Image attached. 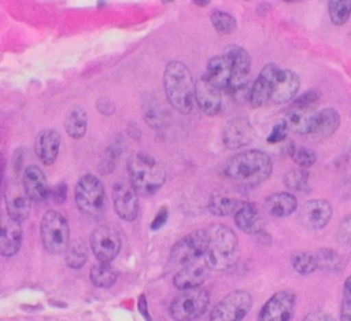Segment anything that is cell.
Listing matches in <instances>:
<instances>
[{
    "label": "cell",
    "instance_id": "1",
    "mask_svg": "<svg viewBox=\"0 0 351 321\" xmlns=\"http://www.w3.org/2000/svg\"><path fill=\"white\" fill-rule=\"evenodd\" d=\"M271 170L270 156L261 150H244L232 155L223 163V174L244 187L262 184L270 177Z\"/></svg>",
    "mask_w": 351,
    "mask_h": 321
},
{
    "label": "cell",
    "instance_id": "2",
    "mask_svg": "<svg viewBox=\"0 0 351 321\" xmlns=\"http://www.w3.org/2000/svg\"><path fill=\"white\" fill-rule=\"evenodd\" d=\"M207 232V248L203 262L211 270H229L236 266L240 257L239 237L234 230L226 225H211Z\"/></svg>",
    "mask_w": 351,
    "mask_h": 321
},
{
    "label": "cell",
    "instance_id": "3",
    "mask_svg": "<svg viewBox=\"0 0 351 321\" xmlns=\"http://www.w3.org/2000/svg\"><path fill=\"white\" fill-rule=\"evenodd\" d=\"M163 86L166 97L174 110L181 114L191 112L195 102V80L185 63L173 60L166 64Z\"/></svg>",
    "mask_w": 351,
    "mask_h": 321
},
{
    "label": "cell",
    "instance_id": "4",
    "mask_svg": "<svg viewBox=\"0 0 351 321\" xmlns=\"http://www.w3.org/2000/svg\"><path fill=\"white\" fill-rule=\"evenodd\" d=\"M128 174L130 185L141 196L156 193L166 181L165 166L147 152L133 154L128 159Z\"/></svg>",
    "mask_w": 351,
    "mask_h": 321
},
{
    "label": "cell",
    "instance_id": "5",
    "mask_svg": "<svg viewBox=\"0 0 351 321\" xmlns=\"http://www.w3.org/2000/svg\"><path fill=\"white\" fill-rule=\"evenodd\" d=\"M74 198L80 211L90 218H100L107 209L104 185L92 173H86L78 180L74 191Z\"/></svg>",
    "mask_w": 351,
    "mask_h": 321
},
{
    "label": "cell",
    "instance_id": "6",
    "mask_svg": "<svg viewBox=\"0 0 351 321\" xmlns=\"http://www.w3.org/2000/svg\"><path fill=\"white\" fill-rule=\"evenodd\" d=\"M40 237L44 248L53 255L64 254L70 244L67 219L55 210H48L40 222Z\"/></svg>",
    "mask_w": 351,
    "mask_h": 321
},
{
    "label": "cell",
    "instance_id": "7",
    "mask_svg": "<svg viewBox=\"0 0 351 321\" xmlns=\"http://www.w3.org/2000/svg\"><path fill=\"white\" fill-rule=\"evenodd\" d=\"M208 305L210 295L206 289H185L173 299L169 313L174 321H193L204 314Z\"/></svg>",
    "mask_w": 351,
    "mask_h": 321
},
{
    "label": "cell",
    "instance_id": "8",
    "mask_svg": "<svg viewBox=\"0 0 351 321\" xmlns=\"http://www.w3.org/2000/svg\"><path fill=\"white\" fill-rule=\"evenodd\" d=\"M261 71L267 77L270 82V100L273 103H287L296 96L300 86V80L295 71L278 67L274 63L263 66Z\"/></svg>",
    "mask_w": 351,
    "mask_h": 321
},
{
    "label": "cell",
    "instance_id": "9",
    "mask_svg": "<svg viewBox=\"0 0 351 321\" xmlns=\"http://www.w3.org/2000/svg\"><path fill=\"white\" fill-rule=\"evenodd\" d=\"M252 307L250 292L237 289L225 295L211 310L210 321H241Z\"/></svg>",
    "mask_w": 351,
    "mask_h": 321
},
{
    "label": "cell",
    "instance_id": "10",
    "mask_svg": "<svg viewBox=\"0 0 351 321\" xmlns=\"http://www.w3.org/2000/svg\"><path fill=\"white\" fill-rule=\"evenodd\" d=\"M207 248L206 229H196L181 237L170 251V259L174 265H188L200 261Z\"/></svg>",
    "mask_w": 351,
    "mask_h": 321
},
{
    "label": "cell",
    "instance_id": "11",
    "mask_svg": "<svg viewBox=\"0 0 351 321\" xmlns=\"http://www.w3.org/2000/svg\"><path fill=\"white\" fill-rule=\"evenodd\" d=\"M89 246L97 261L111 263V261L121 251L122 243L121 236L115 228L100 225L90 233Z\"/></svg>",
    "mask_w": 351,
    "mask_h": 321
},
{
    "label": "cell",
    "instance_id": "12",
    "mask_svg": "<svg viewBox=\"0 0 351 321\" xmlns=\"http://www.w3.org/2000/svg\"><path fill=\"white\" fill-rule=\"evenodd\" d=\"M296 307V296L292 291L276 292L261 309L258 321H289Z\"/></svg>",
    "mask_w": 351,
    "mask_h": 321
},
{
    "label": "cell",
    "instance_id": "13",
    "mask_svg": "<svg viewBox=\"0 0 351 321\" xmlns=\"http://www.w3.org/2000/svg\"><path fill=\"white\" fill-rule=\"evenodd\" d=\"M4 202H5V213L16 219L18 222H23L30 215L32 210V199L27 196L26 191L22 187V182L16 180H10L4 188Z\"/></svg>",
    "mask_w": 351,
    "mask_h": 321
},
{
    "label": "cell",
    "instance_id": "14",
    "mask_svg": "<svg viewBox=\"0 0 351 321\" xmlns=\"http://www.w3.org/2000/svg\"><path fill=\"white\" fill-rule=\"evenodd\" d=\"M112 204L117 215L123 221H134L138 215V198L133 187L125 181H118L112 187Z\"/></svg>",
    "mask_w": 351,
    "mask_h": 321
},
{
    "label": "cell",
    "instance_id": "15",
    "mask_svg": "<svg viewBox=\"0 0 351 321\" xmlns=\"http://www.w3.org/2000/svg\"><path fill=\"white\" fill-rule=\"evenodd\" d=\"M332 217V206L325 199H313L307 200L300 211L299 221L300 224L311 230L322 229L328 225Z\"/></svg>",
    "mask_w": 351,
    "mask_h": 321
},
{
    "label": "cell",
    "instance_id": "16",
    "mask_svg": "<svg viewBox=\"0 0 351 321\" xmlns=\"http://www.w3.org/2000/svg\"><path fill=\"white\" fill-rule=\"evenodd\" d=\"M22 246V224L10 217L5 211L0 213V255L14 257Z\"/></svg>",
    "mask_w": 351,
    "mask_h": 321
},
{
    "label": "cell",
    "instance_id": "17",
    "mask_svg": "<svg viewBox=\"0 0 351 321\" xmlns=\"http://www.w3.org/2000/svg\"><path fill=\"white\" fill-rule=\"evenodd\" d=\"M254 134L255 132L251 122L244 117H236L228 121V123L225 125L222 141L226 148L237 150L251 144V141L254 140Z\"/></svg>",
    "mask_w": 351,
    "mask_h": 321
},
{
    "label": "cell",
    "instance_id": "18",
    "mask_svg": "<svg viewBox=\"0 0 351 321\" xmlns=\"http://www.w3.org/2000/svg\"><path fill=\"white\" fill-rule=\"evenodd\" d=\"M223 55L226 56V59L230 64V70H232L230 84L226 89L240 86V85L250 82L248 75H250V70H251V56L247 52V49H244L240 45H229Z\"/></svg>",
    "mask_w": 351,
    "mask_h": 321
},
{
    "label": "cell",
    "instance_id": "19",
    "mask_svg": "<svg viewBox=\"0 0 351 321\" xmlns=\"http://www.w3.org/2000/svg\"><path fill=\"white\" fill-rule=\"evenodd\" d=\"M21 182L32 202L44 203L49 198L51 189L47 177L38 166L29 165L27 167H25Z\"/></svg>",
    "mask_w": 351,
    "mask_h": 321
},
{
    "label": "cell",
    "instance_id": "20",
    "mask_svg": "<svg viewBox=\"0 0 351 321\" xmlns=\"http://www.w3.org/2000/svg\"><path fill=\"white\" fill-rule=\"evenodd\" d=\"M195 100L197 102L200 110L207 115H215L221 110L222 95L221 89L214 86L206 77L202 74L195 81Z\"/></svg>",
    "mask_w": 351,
    "mask_h": 321
},
{
    "label": "cell",
    "instance_id": "21",
    "mask_svg": "<svg viewBox=\"0 0 351 321\" xmlns=\"http://www.w3.org/2000/svg\"><path fill=\"white\" fill-rule=\"evenodd\" d=\"M210 269L204 262L195 261L188 265H184L174 276L173 284L176 288L185 291L192 288H199L208 278Z\"/></svg>",
    "mask_w": 351,
    "mask_h": 321
},
{
    "label": "cell",
    "instance_id": "22",
    "mask_svg": "<svg viewBox=\"0 0 351 321\" xmlns=\"http://www.w3.org/2000/svg\"><path fill=\"white\" fill-rule=\"evenodd\" d=\"M59 148H60V134L58 130L44 129L37 134L34 141V152L44 165L49 166L56 160Z\"/></svg>",
    "mask_w": 351,
    "mask_h": 321
},
{
    "label": "cell",
    "instance_id": "23",
    "mask_svg": "<svg viewBox=\"0 0 351 321\" xmlns=\"http://www.w3.org/2000/svg\"><path fill=\"white\" fill-rule=\"evenodd\" d=\"M340 126V115L335 108H324L315 111L310 117L308 134L328 137L333 134Z\"/></svg>",
    "mask_w": 351,
    "mask_h": 321
},
{
    "label": "cell",
    "instance_id": "24",
    "mask_svg": "<svg viewBox=\"0 0 351 321\" xmlns=\"http://www.w3.org/2000/svg\"><path fill=\"white\" fill-rule=\"evenodd\" d=\"M234 222L240 230L248 235H259L263 230V218L258 207L251 202L244 200L234 214Z\"/></svg>",
    "mask_w": 351,
    "mask_h": 321
},
{
    "label": "cell",
    "instance_id": "25",
    "mask_svg": "<svg viewBox=\"0 0 351 321\" xmlns=\"http://www.w3.org/2000/svg\"><path fill=\"white\" fill-rule=\"evenodd\" d=\"M204 77L218 89H226L230 84L232 70L225 55H217L207 63Z\"/></svg>",
    "mask_w": 351,
    "mask_h": 321
},
{
    "label": "cell",
    "instance_id": "26",
    "mask_svg": "<svg viewBox=\"0 0 351 321\" xmlns=\"http://www.w3.org/2000/svg\"><path fill=\"white\" fill-rule=\"evenodd\" d=\"M244 200L222 191H215L208 198V210L215 217L234 215L236 211L241 207Z\"/></svg>",
    "mask_w": 351,
    "mask_h": 321
},
{
    "label": "cell",
    "instance_id": "27",
    "mask_svg": "<svg viewBox=\"0 0 351 321\" xmlns=\"http://www.w3.org/2000/svg\"><path fill=\"white\" fill-rule=\"evenodd\" d=\"M266 209L273 217H288L296 211L298 200L291 192H276L266 198Z\"/></svg>",
    "mask_w": 351,
    "mask_h": 321
},
{
    "label": "cell",
    "instance_id": "28",
    "mask_svg": "<svg viewBox=\"0 0 351 321\" xmlns=\"http://www.w3.org/2000/svg\"><path fill=\"white\" fill-rule=\"evenodd\" d=\"M88 115L81 106H73L64 118V130L71 139H81L86 133Z\"/></svg>",
    "mask_w": 351,
    "mask_h": 321
},
{
    "label": "cell",
    "instance_id": "29",
    "mask_svg": "<svg viewBox=\"0 0 351 321\" xmlns=\"http://www.w3.org/2000/svg\"><path fill=\"white\" fill-rule=\"evenodd\" d=\"M310 110H303L298 107H292L282 118V122L285 123L288 132H292L295 134H308V125H310Z\"/></svg>",
    "mask_w": 351,
    "mask_h": 321
},
{
    "label": "cell",
    "instance_id": "30",
    "mask_svg": "<svg viewBox=\"0 0 351 321\" xmlns=\"http://www.w3.org/2000/svg\"><path fill=\"white\" fill-rule=\"evenodd\" d=\"M90 281L95 287L99 288H110L115 284L118 278L117 270L111 266V263L107 262H96L92 265L89 272Z\"/></svg>",
    "mask_w": 351,
    "mask_h": 321
},
{
    "label": "cell",
    "instance_id": "31",
    "mask_svg": "<svg viewBox=\"0 0 351 321\" xmlns=\"http://www.w3.org/2000/svg\"><path fill=\"white\" fill-rule=\"evenodd\" d=\"M271 99V89H270V82L267 77L261 71L258 78L251 84L250 88V97L248 102L254 107H261L266 104Z\"/></svg>",
    "mask_w": 351,
    "mask_h": 321
},
{
    "label": "cell",
    "instance_id": "32",
    "mask_svg": "<svg viewBox=\"0 0 351 321\" xmlns=\"http://www.w3.org/2000/svg\"><path fill=\"white\" fill-rule=\"evenodd\" d=\"M317 269H321L328 273H337L343 269V258L330 248H319L315 254Z\"/></svg>",
    "mask_w": 351,
    "mask_h": 321
},
{
    "label": "cell",
    "instance_id": "33",
    "mask_svg": "<svg viewBox=\"0 0 351 321\" xmlns=\"http://www.w3.org/2000/svg\"><path fill=\"white\" fill-rule=\"evenodd\" d=\"M308 173L306 169H292L288 170L284 174V184L288 189L295 191V192H307L310 185H308Z\"/></svg>",
    "mask_w": 351,
    "mask_h": 321
},
{
    "label": "cell",
    "instance_id": "34",
    "mask_svg": "<svg viewBox=\"0 0 351 321\" xmlns=\"http://www.w3.org/2000/svg\"><path fill=\"white\" fill-rule=\"evenodd\" d=\"M328 11L333 25H346L351 15V0H330Z\"/></svg>",
    "mask_w": 351,
    "mask_h": 321
},
{
    "label": "cell",
    "instance_id": "35",
    "mask_svg": "<svg viewBox=\"0 0 351 321\" xmlns=\"http://www.w3.org/2000/svg\"><path fill=\"white\" fill-rule=\"evenodd\" d=\"M64 254L66 263L71 269H81L88 259V251L82 241H74L73 244H69Z\"/></svg>",
    "mask_w": 351,
    "mask_h": 321
},
{
    "label": "cell",
    "instance_id": "36",
    "mask_svg": "<svg viewBox=\"0 0 351 321\" xmlns=\"http://www.w3.org/2000/svg\"><path fill=\"white\" fill-rule=\"evenodd\" d=\"M291 265L299 274H311L317 270L314 254L306 251H298L291 257Z\"/></svg>",
    "mask_w": 351,
    "mask_h": 321
},
{
    "label": "cell",
    "instance_id": "37",
    "mask_svg": "<svg viewBox=\"0 0 351 321\" xmlns=\"http://www.w3.org/2000/svg\"><path fill=\"white\" fill-rule=\"evenodd\" d=\"M210 21H211L214 29L221 34H229V33L234 32V29L237 26V21L234 19V16H232L230 14H228L225 11H219V10H215L211 12Z\"/></svg>",
    "mask_w": 351,
    "mask_h": 321
},
{
    "label": "cell",
    "instance_id": "38",
    "mask_svg": "<svg viewBox=\"0 0 351 321\" xmlns=\"http://www.w3.org/2000/svg\"><path fill=\"white\" fill-rule=\"evenodd\" d=\"M291 145V156L295 160V163L302 167V169H307L310 166H313L317 160V155L313 150L306 148V147H299L295 148L292 144Z\"/></svg>",
    "mask_w": 351,
    "mask_h": 321
},
{
    "label": "cell",
    "instance_id": "39",
    "mask_svg": "<svg viewBox=\"0 0 351 321\" xmlns=\"http://www.w3.org/2000/svg\"><path fill=\"white\" fill-rule=\"evenodd\" d=\"M144 119L152 128H160L165 123V111L160 108V106H158L152 102H145Z\"/></svg>",
    "mask_w": 351,
    "mask_h": 321
},
{
    "label": "cell",
    "instance_id": "40",
    "mask_svg": "<svg viewBox=\"0 0 351 321\" xmlns=\"http://www.w3.org/2000/svg\"><path fill=\"white\" fill-rule=\"evenodd\" d=\"M319 100V93L314 89L306 91L304 93H302L299 97H296L293 100V106L292 107H298V108H303V110H310L318 103Z\"/></svg>",
    "mask_w": 351,
    "mask_h": 321
},
{
    "label": "cell",
    "instance_id": "41",
    "mask_svg": "<svg viewBox=\"0 0 351 321\" xmlns=\"http://www.w3.org/2000/svg\"><path fill=\"white\" fill-rule=\"evenodd\" d=\"M337 236L341 244L351 247V214L346 215L340 224H339V229H337Z\"/></svg>",
    "mask_w": 351,
    "mask_h": 321
},
{
    "label": "cell",
    "instance_id": "42",
    "mask_svg": "<svg viewBox=\"0 0 351 321\" xmlns=\"http://www.w3.org/2000/svg\"><path fill=\"white\" fill-rule=\"evenodd\" d=\"M288 129L285 126V123L281 121H278L273 128H271V132L269 133L267 136V143L270 144H277V143H281L282 140H285L287 134H288Z\"/></svg>",
    "mask_w": 351,
    "mask_h": 321
},
{
    "label": "cell",
    "instance_id": "43",
    "mask_svg": "<svg viewBox=\"0 0 351 321\" xmlns=\"http://www.w3.org/2000/svg\"><path fill=\"white\" fill-rule=\"evenodd\" d=\"M167 218H169V211H167L166 207H162V209L158 211V214L155 215V218L152 219L151 229H152V230H158L159 228H162V226L166 224Z\"/></svg>",
    "mask_w": 351,
    "mask_h": 321
},
{
    "label": "cell",
    "instance_id": "44",
    "mask_svg": "<svg viewBox=\"0 0 351 321\" xmlns=\"http://www.w3.org/2000/svg\"><path fill=\"white\" fill-rule=\"evenodd\" d=\"M67 196V185L64 182H59L55 185L53 191H52V199L56 203H63L66 200Z\"/></svg>",
    "mask_w": 351,
    "mask_h": 321
},
{
    "label": "cell",
    "instance_id": "45",
    "mask_svg": "<svg viewBox=\"0 0 351 321\" xmlns=\"http://www.w3.org/2000/svg\"><path fill=\"white\" fill-rule=\"evenodd\" d=\"M303 321H333V318L322 310H313L303 318Z\"/></svg>",
    "mask_w": 351,
    "mask_h": 321
},
{
    "label": "cell",
    "instance_id": "46",
    "mask_svg": "<svg viewBox=\"0 0 351 321\" xmlns=\"http://www.w3.org/2000/svg\"><path fill=\"white\" fill-rule=\"evenodd\" d=\"M96 107L104 115H111L114 112V104L111 103V100L107 99H99Z\"/></svg>",
    "mask_w": 351,
    "mask_h": 321
},
{
    "label": "cell",
    "instance_id": "47",
    "mask_svg": "<svg viewBox=\"0 0 351 321\" xmlns=\"http://www.w3.org/2000/svg\"><path fill=\"white\" fill-rule=\"evenodd\" d=\"M340 321H351V303L343 300L340 310Z\"/></svg>",
    "mask_w": 351,
    "mask_h": 321
},
{
    "label": "cell",
    "instance_id": "48",
    "mask_svg": "<svg viewBox=\"0 0 351 321\" xmlns=\"http://www.w3.org/2000/svg\"><path fill=\"white\" fill-rule=\"evenodd\" d=\"M343 294H344V299L346 302H350L351 303V276L344 281V289H343Z\"/></svg>",
    "mask_w": 351,
    "mask_h": 321
},
{
    "label": "cell",
    "instance_id": "49",
    "mask_svg": "<svg viewBox=\"0 0 351 321\" xmlns=\"http://www.w3.org/2000/svg\"><path fill=\"white\" fill-rule=\"evenodd\" d=\"M4 166H5V163H4V156H3V154L0 152V184H1V180H3V174H4Z\"/></svg>",
    "mask_w": 351,
    "mask_h": 321
},
{
    "label": "cell",
    "instance_id": "50",
    "mask_svg": "<svg viewBox=\"0 0 351 321\" xmlns=\"http://www.w3.org/2000/svg\"><path fill=\"white\" fill-rule=\"evenodd\" d=\"M193 3L195 4H197V5H207L210 1L208 0H204V1H199V0H193Z\"/></svg>",
    "mask_w": 351,
    "mask_h": 321
}]
</instances>
